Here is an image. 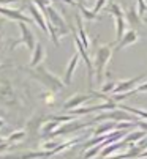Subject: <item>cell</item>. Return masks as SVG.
<instances>
[{"instance_id": "12", "label": "cell", "mask_w": 147, "mask_h": 159, "mask_svg": "<svg viewBox=\"0 0 147 159\" xmlns=\"http://www.w3.org/2000/svg\"><path fill=\"white\" fill-rule=\"evenodd\" d=\"M44 57H46L44 46H43L41 43H37V46H35V49H33V52H32V58H30L29 66H30V68H37V66H40L41 61L44 60Z\"/></svg>"}, {"instance_id": "8", "label": "cell", "mask_w": 147, "mask_h": 159, "mask_svg": "<svg viewBox=\"0 0 147 159\" xmlns=\"http://www.w3.org/2000/svg\"><path fill=\"white\" fill-rule=\"evenodd\" d=\"M27 8H29V11H30V14H32L33 22H37V25H38L44 33H49V30H47V19H46L44 13L38 8V5H35L33 2H30Z\"/></svg>"}, {"instance_id": "13", "label": "cell", "mask_w": 147, "mask_h": 159, "mask_svg": "<svg viewBox=\"0 0 147 159\" xmlns=\"http://www.w3.org/2000/svg\"><path fill=\"white\" fill-rule=\"evenodd\" d=\"M138 39H139V36H138L136 30H128L124 36H122V39L119 41V44H117L115 51H122V49L127 48V46H131V44H135Z\"/></svg>"}, {"instance_id": "16", "label": "cell", "mask_w": 147, "mask_h": 159, "mask_svg": "<svg viewBox=\"0 0 147 159\" xmlns=\"http://www.w3.org/2000/svg\"><path fill=\"white\" fill-rule=\"evenodd\" d=\"M60 126V123L59 121H47V123H44L43 126H41V135L43 137H51V134L57 129Z\"/></svg>"}, {"instance_id": "36", "label": "cell", "mask_w": 147, "mask_h": 159, "mask_svg": "<svg viewBox=\"0 0 147 159\" xmlns=\"http://www.w3.org/2000/svg\"><path fill=\"white\" fill-rule=\"evenodd\" d=\"M144 22H147V17H145V19H144Z\"/></svg>"}, {"instance_id": "29", "label": "cell", "mask_w": 147, "mask_h": 159, "mask_svg": "<svg viewBox=\"0 0 147 159\" xmlns=\"http://www.w3.org/2000/svg\"><path fill=\"white\" fill-rule=\"evenodd\" d=\"M138 145H139V148H141V150H145V148H147V139L141 140V142H139Z\"/></svg>"}, {"instance_id": "18", "label": "cell", "mask_w": 147, "mask_h": 159, "mask_svg": "<svg viewBox=\"0 0 147 159\" xmlns=\"http://www.w3.org/2000/svg\"><path fill=\"white\" fill-rule=\"evenodd\" d=\"M125 143H127V142L124 140V142H114V143H111V145L105 147V148H103V151H101V156H103V157H109L112 153H115L117 150H120Z\"/></svg>"}, {"instance_id": "5", "label": "cell", "mask_w": 147, "mask_h": 159, "mask_svg": "<svg viewBox=\"0 0 147 159\" xmlns=\"http://www.w3.org/2000/svg\"><path fill=\"white\" fill-rule=\"evenodd\" d=\"M106 121V120H115V121H119V120H124V121H133V123H136L138 121V118H135L133 115H130V113H125V112H122V110H111V112H105V113H100V115H96L95 118H93V121L95 123H98V121Z\"/></svg>"}, {"instance_id": "25", "label": "cell", "mask_w": 147, "mask_h": 159, "mask_svg": "<svg viewBox=\"0 0 147 159\" xmlns=\"http://www.w3.org/2000/svg\"><path fill=\"white\" fill-rule=\"evenodd\" d=\"M43 99H44V102H46V104H54V102H56L54 92H51V90H49V92H46V93L43 95Z\"/></svg>"}, {"instance_id": "34", "label": "cell", "mask_w": 147, "mask_h": 159, "mask_svg": "<svg viewBox=\"0 0 147 159\" xmlns=\"http://www.w3.org/2000/svg\"><path fill=\"white\" fill-rule=\"evenodd\" d=\"M0 44H2V35H0Z\"/></svg>"}, {"instance_id": "31", "label": "cell", "mask_w": 147, "mask_h": 159, "mask_svg": "<svg viewBox=\"0 0 147 159\" xmlns=\"http://www.w3.org/2000/svg\"><path fill=\"white\" fill-rule=\"evenodd\" d=\"M139 157H147V151H141V154H139Z\"/></svg>"}, {"instance_id": "4", "label": "cell", "mask_w": 147, "mask_h": 159, "mask_svg": "<svg viewBox=\"0 0 147 159\" xmlns=\"http://www.w3.org/2000/svg\"><path fill=\"white\" fill-rule=\"evenodd\" d=\"M44 16H46V19L51 22V24L57 29V32H59V35H68V25H66V22H65V19L60 16V13L56 10V8H52L51 5H47L46 8H44Z\"/></svg>"}, {"instance_id": "28", "label": "cell", "mask_w": 147, "mask_h": 159, "mask_svg": "<svg viewBox=\"0 0 147 159\" xmlns=\"http://www.w3.org/2000/svg\"><path fill=\"white\" fill-rule=\"evenodd\" d=\"M136 125H138V126H139V128H141L142 131H145V132H147V121H142V120H138V121H136Z\"/></svg>"}, {"instance_id": "19", "label": "cell", "mask_w": 147, "mask_h": 159, "mask_svg": "<svg viewBox=\"0 0 147 159\" xmlns=\"http://www.w3.org/2000/svg\"><path fill=\"white\" fill-rule=\"evenodd\" d=\"M26 139V131L24 129H19V131H14V132H11L8 137H7V142L10 143V145H13V143H16V142H21V140H24Z\"/></svg>"}, {"instance_id": "3", "label": "cell", "mask_w": 147, "mask_h": 159, "mask_svg": "<svg viewBox=\"0 0 147 159\" xmlns=\"http://www.w3.org/2000/svg\"><path fill=\"white\" fill-rule=\"evenodd\" d=\"M19 24V29H21V39H16L11 43V46H10V51H14L19 44H24L30 52H33L35 46H37V41H35V35L33 32L30 30L29 24H26V22H17Z\"/></svg>"}, {"instance_id": "33", "label": "cell", "mask_w": 147, "mask_h": 159, "mask_svg": "<svg viewBox=\"0 0 147 159\" xmlns=\"http://www.w3.org/2000/svg\"><path fill=\"white\" fill-rule=\"evenodd\" d=\"M76 2H78V3H82V5H84V2H82V0H76Z\"/></svg>"}, {"instance_id": "27", "label": "cell", "mask_w": 147, "mask_h": 159, "mask_svg": "<svg viewBox=\"0 0 147 159\" xmlns=\"http://www.w3.org/2000/svg\"><path fill=\"white\" fill-rule=\"evenodd\" d=\"M145 11H147V5H145V2H144V0H138V13H139V16L145 14Z\"/></svg>"}, {"instance_id": "24", "label": "cell", "mask_w": 147, "mask_h": 159, "mask_svg": "<svg viewBox=\"0 0 147 159\" xmlns=\"http://www.w3.org/2000/svg\"><path fill=\"white\" fill-rule=\"evenodd\" d=\"M115 85H117V82H108V84H105V85H101V88H100V92L101 93H109V92H114V88H115Z\"/></svg>"}, {"instance_id": "21", "label": "cell", "mask_w": 147, "mask_h": 159, "mask_svg": "<svg viewBox=\"0 0 147 159\" xmlns=\"http://www.w3.org/2000/svg\"><path fill=\"white\" fill-rule=\"evenodd\" d=\"M78 8H79V11L82 13V16H84L87 20H95V19H98V14H95L93 11H89V10L86 8V5L79 3V5H78Z\"/></svg>"}, {"instance_id": "26", "label": "cell", "mask_w": 147, "mask_h": 159, "mask_svg": "<svg viewBox=\"0 0 147 159\" xmlns=\"http://www.w3.org/2000/svg\"><path fill=\"white\" fill-rule=\"evenodd\" d=\"M105 3H106V0H96V2H95V5H93V13L95 14H98V13H100L103 8H105Z\"/></svg>"}, {"instance_id": "17", "label": "cell", "mask_w": 147, "mask_h": 159, "mask_svg": "<svg viewBox=\"0 0 147 159\" xmlns=\"http://www.w3.org/2000/svg\"><path fill=\"white\" fill-rule=\"evenodd\" d=\"M145 135H147V132L145 131H135V132H130V134H127V137H125V142L127 143H135V142H141V140H144L145 139Z\"/></svg>"}, {"instance_id": "1", "label": "cell", "mask_w": 147, "mask_h": 159, "mask_svg": "<svg viewBox=\"0 0 147 159\" xmlns=\"http://www.w3.org/2000/svg\"><path fill=\"white\" fill-rule=\"evenodd\" d=\"M30 76H33L38 82H41L44 87H47V90H51V92H60V90L65 87V82L60 80L57 76H54L51 71H47L43 65L37 66L35 70L30 68V70H26Z\"/></svg>"}, {"instance_id": "11", "label": "cell", "mask_w": 147, "mask_h": 159, "mask_svg": "<svg viewBox=\"0 0 147 159\" xmlns=\"http://www.w3.org/2000/svg\"><path fill=\"white\" fill-rule=\"evenodd\" d=\"M79 58H81L79 52H76L75 55L71 57V60H70V63H68V66H66V71H65V77H63L65 85H70V84H71V80H73V74H75L76 66H78V63H79Z\"/></svg>"}, {"instance_id": "30", "label": "cell", "mask_w": 147, "mask_h": 159, "mask_svg": "<svg viewBox=\"0 0 147 159\" xmlns=\"http://www.w3.org/2000/svg\"><path fill=\"white\" fill-rule=\"evenodd\" d=\"M62 2H65V3H68V5H73V7H78V5H79L76 0H62Z\"/></svg>"}, {"instance_id": "32", "label": "cell", "mask_w": 147, "mask_h": 159, "mask_svg": "<svg viewBox=\"0 0 147 159\" xmlns=\"http://www.w3.org/2000/svg\"><path fill=\"white\" fill-rule=\"evenodd\" d=\"M3 126H5V120L0 118V128H3Z\"/></svg>"}, {"instance_id": "9", "label": "cell", "mask_w": 147, "mask_h": 159, "mask_svg": "<svg viewBox=\"0 0 147 159\" xmlns=\"http://www.w3.org/2000/svg\"><path fill=\"white\" fill-rule=\"evenodd\" d=\"M145 77V74H141V76H136L133 79H128V80H122L115 85L112 95H119V93H127L130 90H133L135 87H138V82H141L142 79Z\"/></svg>"}, {"instance_id": "7", "label": "cell", "mask_w": 147, "mask_h": 159, "mask_svg": "<svg viewBox=\"0 0 147 159\" xmlns=\"http://www.w3.org/2000/svg\"><path fill=\"white\" fill-rule=\"evenodd\" d=\"M0 14L3 17L10 19V20H16V22H26V24H32L33 19L26 16L21 10H14V8H7L3 5H0Z\"/></svg>"}, {"instance_id": "6", "label": "cell", "mask_w": 147, "mask_h": 159, "mask_svg": "<svg viewBox=\"0 0 147 159\" xmlns=\"http://www.w3.org/2000/svg\"><path fill=\"white\" fill-rule=\"evenodd\" d=\"M0 101L8 106H17V98H16V93H14L10 80L0 82Z\"/></svg>"}, {"instance_id": "37", "label": "cell", "mask_w": 147, "mask_h": 159, "mask_svg": "<svg viewBox=\"0 0 147 159\" xmlns=\"http://www.w3.org/2000/svg\"><path fill=\"white\" fill-rule=\"evenodd\" d=\"M40 159H46V157H40Z\"/></svg>"}, {"instance_id": "22", "label": "cell", "mask_w": 147, "mask_h": 159, "mask_svg": "<svg viewBox=\"0 0 147 159\" xmlns=\"http://www.w3.org/2000/svg\"><path fill=\"white\" fill-rule=\"evenodd\" d=\"M108 11H109L111 14H114V17H119V16H125L124 10H122V7H120L119 3H111V5H109V8H108Z\"/></svg>"}, {"instance_id": "35", "label": "cell", "mask_w": 147, "mask_h": 159, "mask_svg": "<svg viewBox=\"0 0 147 159\" xmlns=\"http://www.w3.org/2000/svg\"><path fill=\"white\" fill-rule=\"evenodd\" d=\"M49 2H56V0H49Z\"/></svg>"}, {"instance_id": "20", "label": "cell", "mask_w": 147, "mask_h": 159, "mask_svg": "<svg viewBox=\"0 0 147 159\" xmlns=\"http://www.w3.org/2000/svg\"><path fill=\"white\" fill-rule=\"evenodd\" d=\"M125 19H127V22H130L131 25H138L139 22H141V16H139V13H138L136 8H130V11L127 13Z\"/></svg>"}, {"instance_id": "10", "label": "cell", "mask_w": 147, "mask_h": 159, "mask_svg": "<svg viewBox=\"0 0 147 159\" xmlns=\"http://www.w3.org/2000/svg\"><path fill=\"white\" fill-rule=\"evenodd\" d=\"M93 98V93L90 92V93H87V95H75V96H71L68 101H65L63 102V110H73V109H78L81 104H84L86 101H89V99H92Z\"/></svg>"}, {"instance_id": "23", "label": "cell", "mask_w": 147, "mask_h": 159, "mask_svg": "<svg viewBox=\"0 0 147 159\" xmlns=\"http://www.w3.org/2000/svg\"><path fill=\"white\" fill-rule=\"evenodd\" d=\"M60 143H62V142H59V140H49V142H44V143L41 145V150H43V151H52V150H56Z\"/></svg>"}, {"instance_id": "15", "label": "cell", "mask_w": 147, "mask_h": 159, "mask_svg": "<svg viewBox=\"0 0 147 159\" xmlns=\"http://www.w3.org/2000/svg\"><path fill=\"white\" fill-rule=\"evenodd\" d=\"M76 25H78V32H79V39L82 41V44L86 46V49L89 48V38H87V33H86V29L82 25V17L79 14H76Z\"/></svg>"}, {"instance_id": "2", "label": "cell", "mask_w": 147, "mask_h": 159, "mask_svg": "<svg viewBox=\"0 0 147 159\" xmlns=\"http://www.w3.org/2000/svg\"><path fill=\"white\" fill-rule=\"evenodd\" d=\"M111 46L112 44H106V46H101L96 51V57H95V74H96V82L101 84L103 82V76H105V68L111 58Z\"/></svg>"}, {"instance_id": "14", "label": "cell", "mask_w": 147, "mask_h": 159, "mask_svg": "<svg viewBox=\"0 0 147 159\" xmlns=\"http://www.w3.org/2000/svg\"><path fill=\"white\" fill-rule=\"evenodd\" d=\"M114 129H117V123H114V121H111V123H103L101 126H98V128L93 131V134H95V137H98V135H106V134H109V132L114 131Z\"/></svg>"}]
</instances>
